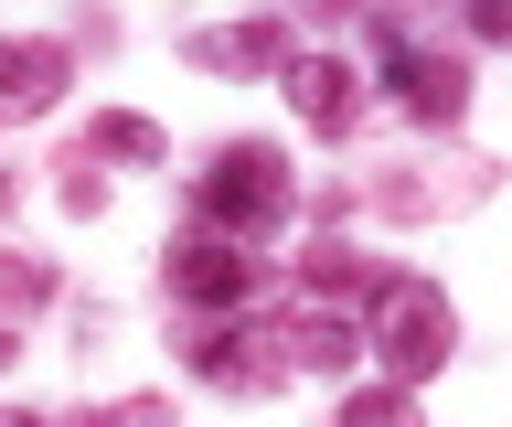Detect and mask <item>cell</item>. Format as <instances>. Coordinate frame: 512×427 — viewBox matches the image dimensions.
Returning a JSON list of instances; mask_svg holds the SVG:
<instances>
[{"mask_svg":"<svg viewBox=\"0 0 512 427\" xmlns=\"http://www.w3.org/2000/svg\"><path fill=\"white\" fill-rule=\"evenodd\" d=\"M288 203V161L278 150H224L214 182H203V214H224V225H267Z\"/></svg>","mask_w":512,"mask_h":427,"instance_id":"cell-1","label":"cell"},{"mask_svg":"<svg viewBox=\"0 0 512 427\" xmlns=\"http://www.w3.org/2000/svg\"><path fill=\"white\" fill-rule=\"evenodd\" d=\"M246 278H256V267L235 257V246H192V257H182V299H235Z\"/></svg>","mask_w":512,"mask_h":427,"instance_id":"cell-2","label":"cell"},{"mask_svg":"<svg viewBox=\"0 0 512 427\" xmlns=\"http://www.w3.org/2000/svg\"><path fill=\"white\" fill-rule=\"evenodd\" d=\"M395 86H406L416 107H438V118H448V107H459V75H448V65H427L416 43H395Z\"/></svg>","mask_w":512,"mask_h":427,"instance_id":"cell-3","label":"cell"},{"mask_svg":"<svg viewBox=\"0 0 512 427\" xmlns=\"http://www.w3.org/2000/svg\"><path fill=\"white\" fill-rule=\"evenodd\" d=\"M288 86H299V118H320V129H331V118L352 107V75H342V65H299Z\"/></svg>","mask_w":512,"mask_h":427,"instance_id":"cell-4","label":"cell"},{"mask_svg":"<svg viewBox=\"0 0 512 427\" xmlns=\"http://www.w3.org/2000/svg\"><path fill=\"white\" fill-rule=\"evenodd\" d=\"M32 75H54V54H0V86H11V107H32V97H43Z\"/></svg>","mask_w":512,"mask_h":427,"instance_id":"cell-5","label":"cell"},{"mask_svg":"<svg viewBox=\"0 0 512 427\" xmlns=\"http://www.w3.org/2000/svg\"><path fill=\"white\" fill-rule=\"evenodd\" d=\"M470 22L480 33H512V0H470Z\"/></svg>","mask_w":512,"mask_h":427,"instance_id":"cell-6","label":"cell"},{"mask_svg":"<svg viewBox=\"0 0 512 427\" xmlns=\"http://www.w3.org/2000/svg\"><path fill=\"white\" fill-rule=\"evenodd\" d=\"M352 427H395V395H363V406H352Z\"/></svg>","mask_w":512,"mask_h":427,"instance_id":"cell-7","label":"cell"}]
</instances>
